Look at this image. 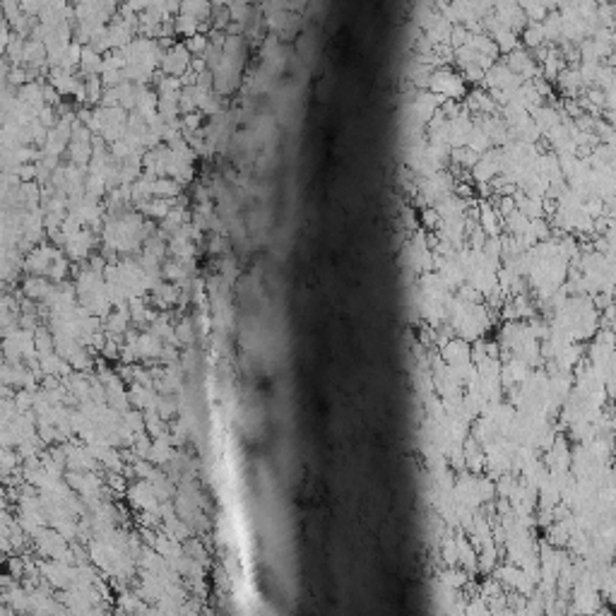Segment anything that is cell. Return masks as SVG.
<instances>
[{"mask_svg": "<svg viewBox=\"0 0 616 616\" xmlns=\"http://www.w3.org/2000/svg\"><path fill=\"white\" fill-rule=\"evenodd\" d=\"M429 84L436 96H445V99H460L465 94V82L453 70H436Z\"/></svg>", "mask_w": 616, "mask_h": 616, "instance_id": "1", "label": "cell"}, {"mask_svg": "<svg viewBox=\"0 0 616 616\" xmlns=\"http://www.w3.org/2000/svg\"><path fill=\"white\" fill-rule=\"evenodd\" d=\"M556 84H559L561 94H566L569 99H578V96H583L585 91H588V87H585V82H583L581 68H578V65H566V68L559 72Z\"/></svg>", "mask_w": 616, "mask_h": 616, "instance_id": "2", "label": "cell"}, {"mask_svg": "<svg viewBox=\"0 0 616 616\" xmlns=\"http://www.w3.org/2000/svg\"><path fill=\"white\" fill-rule=\"evenodd\" d=\"M412 111L419 121H429L431 116H436L438 113L436 94H419L417 101H414V106H412Z\"/></svg>", "mask_w": 616, "mask_h": 616, "instance_id": "3", "label": "cell"}, {"mask_svg": "<svg viewBox=\"0 0 616 616\" xmlns=\"http://www.w3.org/2000/svg\"><path fill=\"white\" fill-rule=\"evenodd\" d=\"M612 44H614V48H616V24L612 27Z\"/></svg>", "mask_w": 616, "mask_h": 616, "instance_id": "4", "label": "cell"}]
</instances>
